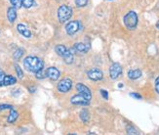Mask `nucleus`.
I'll use <instances>...</instances> for the list:
<instances>
[{
  "mask_svg": "<svg viewBox=\"0 0 159 135\" xmlns=\"http://www.w3.org/2000/svg\"><path fill=\"white\" fill-rule=\"evenodd\" d=\"M24 67L27 72L35 74L44 69V62L36 56H27L24 59Z\"/></svg>",
  "mask_w": 159,
  "mask_h": 135,
  "instance_id": "1",
  "label": "nucleus"
},
{
  "mask_svg": "<svg viewBox=\"0 0 159 135\" xmlns=\"http://www.w3.org/2000/svg\"><path fill=\"white\" fill-rule=\"evenodd\" d=\"M55 51H56V53L60 57H61V58L64 59L65 63L67 64V65H70V64L73 63V60H74L73 54H72L71 50L67 49L65 45H63V44L57 45L55 47Z\"/></svg>",
  "mask_w": 159,
  "mask_h": 135,
  "instance_id": "2",
  "label": "nucleus"
},
{
  "mask_svg": "<svg viewBox=\"0 0 159 135\" xmlns=\"http://www.w3.org/2000/svg\"><path fill=\"white\" fill-rule=\"evenodd\" d=\"M123 22L129 31H134L138 26V23H139V18H138L137 13L135 11L128 12L126 15L124 16Z\"/></svg>",
  "mask_w": 159,
  "mask_h": 135,
  "instance_id": "3",
  "label": "nucleus"
},
{
  "mask_svg": "<svg viewBox=\"0 0 159 135\" xmlns=\"http://www.w3.org/2000/svg\"><path fill=\"white\" fill-rule=\"evenodd\" d=\"M72 16V9L70 6L67 5H61L58 9V19L60 23L65 24L70 20Z\"/></svg>",
  "mask_w": 159,
  "mask_h": 135,
  "instance_id": "4",
  "label": "nucleus"
},
{
  "mask_svg": "<svg viewBox=\"0 0 159 135\" xmlns=\"http://www.w3.org/2000/svg\"><path fill=\"white\" fill-rule=\"evenodd\" d=\"M71 88H72V81L70 79H68V77H66V79L60 80L57 86L58 91H60L61 93H66V92H68Z\"/></svg>",
  "mask_w": 159,
  "mask_h": 135,
  "instance_id": "5",
  "label": "nucleus"
},
{
  "mask_svg": "<svg viewBox=\"0 0 159 135\" xmlns=\"http://www.w3.org/2000/svg\"><path fill=\"white\" fill-rule=\"evenodd\" d=\"M122 74V66L119 63H113L109 68V76L110 79L115 80L121 75Z\"/></svg>",
  "mask_w": 159,
  "mask_h": 135,
  "instance_id": "6",
  "label": "nucleus"
},
{
  "mask_svg": "<svg viewBox=\"0 0 159 135\" xmlns=\"http://www.w3.org/2000/svg\"><path fill=\"white\" fill-rule=\"evenodd\" d=\"M87 76L90 80H93V81H100L103 79V74L102 72L98 69V68H94L89 70L87 72Z\"/></svg>",
  "mask_w": 159,
  "mask_h": 135,
  "instance_id": "7",
  "label": "nucleus"
},
{
  "mask_svg": "<svg viewBox=\"0 0 159 135\" xmlns=\"http://www.w3.org/2000/svg\"><path fill=\"white\" fill-rule=\"evenodd\" d=\"M80 28V22L78 21H71L66 25V31L68 35H73L76 33Z\"/></svg>",
  "mask_w": 159,
  "mask_h": 135,
  "instance_id": "8",
  "label": "nucleus"
},
{
  "mask_svg": "<svg viewBox=\"0 0 159 135\" xmlns=\"http://www.w3.org/2000/svg\"><path fill=\"white\" fill-rule=\"evenodd\" d=\"M70 103L72 105H80V106H88L90 105V100H88L87 98L84 96H82L81 94H76L70 98Z\"/></svg>",
  "mask_w": 159,
  "mask_h": 135,
  "instance_id": "9",
  "label": "nucleus"
},
{
  "mask_svg": "<svg viewBox=\"0 0 159 135\" xmlns=\"http://www.w3.org/2000/svg\"><path fill=\"white\" fill-rule=\"evenodd\" d=\"M76 90L78 91V93L81 94L82 96H84L85 98H87L88 100L91 101L92 99V92L90 90L85 84L83 83H77L76 84Z\"/></svg>",
  "mask_w": 159,
  "mask_h": 135,
  "instance_id": "10",
  "label": "nucleus"
},
{
  "mask_svg": "<svg viewBox=\"0 0 159 135\" xmlns=\"http://www.w3.org/2000/svg\"><path fill=\"white\" fill-rule=\"evenodd\" d=\"M46 74H47V77L53 81H56L59 80V77L61 75L60 70L56 68V67H50L46 70Z\"/></svg>",
  "mask_w": 159,
  "mask_h": 135,
  "instance_id": "11",
  "label": "nucleus"
},
{
  "mask_svg": "<svg viewBox=\"0 0 159 135\" xmlns=\"http://www.w3.org/2000/svg\"><path fill=\"white\" fill-rule=\"evenodd\" d=\"M90 49V45L86 44V43H83V42H77L73 45V50L77 53H82V54H85L89 51Z\"/></svg>",
  "mask_w": 159,
  "mask_h": 135,
  "instance_id": "12",
  "label": "nucleus"
},
{
  "mask_svg": "<svg viewBox=\"0 0 159 135\" xmlns=\"http://www.w3.org/2000/svg\"><path fill=\"white\" fill-rule=\"evenodd\" d=\"M17 30L19 31L20 34H22L23 36H25V38H30L31 37V31L27 28L25 25L23 24H19L17 26Z\"/></svg>",
  "mask_w": 159,
  "mask_h": 135,
  "instance_id": "13",
  "label": "nucleus"
},
{
  "mask_svg": "<svg viewBox=\"0 0 159 135\" xmlns=\"http://www.w3.org/2000/svg\"><path fill=\"white\" fill-rule=\"evenodd\" d=\"M128 79L131 80H139L140 77L143 75V73L140 69H135V70H130L128 74Z\"/></svg>",
  "mask_w": 159,
  "mask_h": 135,
  "instance_id": "14",
  "label": "nucleus"
},
{
  "mask_svg": "<svg viewBox=\"0 0 159 135\" xmlns=\"http://www.w3.org/2000/svg\"><path fill=\"white\" fill-rule=\"evenodd\" d=\"M7 18H8L9 22L11 24H13L14 22L16 21L17 19V9L15 8V7H10V8H8V10H7Z\"/></svg>",
  "mask_w": 159,
  "mask_h": 135,
  "instance_id": "15",
  "label": "nucleus"
},
{
  "mask_svg": "<svg viewBox=\"0 0 159 135\" xmlns=\"http://www.w3.org/2000/svg\"><path fill=\"white\" fill-rule=\"evenodd\" d=\"M19 117V113L18 112L15 110V109H11L10 110V113H9V116H8V118H7V122H8L9 123H15L17 118Z\"/></svg>",
  "mask_w": 159,
  "mask_h": 135,
  "instance_id": "16",
  "label": "nucleus"
},
{
  "mask_svg": "<svg viewBox=\"0 0 159 135\" xmlns=\"http://www.w3.org/2000/svg\"><path fill=\"white\" fill-rule=\"evenodd\" d=\"M17 82V79L14 77L13 75H7L5 77V82H4V86H10V85H14Z\"/></svg>",
  "mask_w": 159,
  "mask_h": 135,
  "instance_id": "17",
  "label": "nucleus"
},
{
  "mask_svg": "<svg viewBox=\"0 0 159 135\" xmlns=\"http://www.w3.org/2000/svg\"><path fill=\"white\" fill-rule=\"evenodd\" d=\"M79 117L80 119L82 120L83 123H88L89 122V118H90V115H89V111L86 109H83L80 113H79Z\"/></svg>",
  "mask_w": 159,
  "mask_h": 135,
  "instance_id": "18",
  "label": "nucleus"
},
{
  "mask_svg": "<svg viewBox=\"0 0 159 135\" xmlns=\"http://www.w3.org/2000/svg\"><path fill=\"white\" fill-rule=\"evenodd\" d=\"M24 53H25V51L23 50L22 48H19V49H17V50L14 52V54H13V57H14V59H15L16 61H18V60H20V58L23 57V55H24Z\"/></svg>",
  "mask_w": 159,
  "mask_h": 135,
  "instance_id": "19",
  "label": "nucleus"
},
{
  "mask_svg": "<svg viewBox=\"0 0 159 135\" xmlns=\"http://www.w3.org/2000/svg\"><path fill=\"white\" fill-rule=\"evenodd\" d=\"M35 76H36L37 80H44V79H46V77H47L46 70L42 69V70H38L37 73H35Z\"/></svg>",
  "mask_w": 159,
  "mask_h": 135,
  "instance_id": "20",
  "label": "nucleus"
},
{
  "mask_svg": "<svg viewBox=\"0 0 159 135\" xmlns=\"http://www.w3.org/2000/svg\"><path fill=\"white\" fill-rule=\"evenodd\" d=\"M34 4H35V1H34V0H23V7L25 9L31 8Z\"/></svg>",
  "mask_w": 159,
  "mask_h": 135,
  "instance_id": "21",
  "label": "nucleus"
},
{
  "mask_svg": "<svg viewBox=\"0 0 159 135\" xmlns=\"http://www.w3.org/2000/svg\"><path fill=\"white\" fill-rule=\"evenodd\" d=\"M11 5L15 7L16 9H20L23 6V0H9Z\"/></svg>",
  "mask_w": 159,
  "mask_h": 135,
  "instance_id": "22",
  "label": "nucleus"
},
{
  "mask_svg": "<svg viewBox=\"0 0 159 135\" xmlns=\"http://www.w3.org/2000/svg\"><path fill=\"white\" fill-rule=\"evenodd\" d=\"M126 132H127V134H134V135L139 134V131H138L134 126L130 125V124H128L126 126Z\"/></svg>",
  "mask_w": 159,
  "mask_h": 135,
  "instance_id": "23",
  "label": "nucleus"
},
{
  "mask_svg": "<svg viewBox=\"0 0 159 135\" xmlns=\"http://www.w3.org/2000/svg\"><path fill=\"white\" fill-rule=\"evenodd\" d=\"M14 67H15L16 73H17V75H18L19 79H23V77H24V72L22 70V69H20V67L18 65V64H15Z\"/></svg>",
  "mask_w": 159,
  "mask_h": 135,
  "instance_id": "24",
  "label": "nucleus"
},
{
  "mask_svg": "<svg viewBox=\"0 0 159 135\" xmlns=\"http://www.w3.org/2000/svg\"><path fill=\"white\" fill-rule=\"evenodd\" d=\"M88 4V0H75V5L78 8H82V7H85Z\"/></svg>",
  "mask_w": 159,
  "mask_h": 135,
  "instance_id": "25",
  "label": "nucleus"
},
{
  "mask_svg": "<svg viewBox=\"0 0 159 135\" xmlns=\"http://www.w3.org/2000/svg\"><path fill=\"white\" fill-rule=\"evenodd\" d=\"M5 77H6V74L3 72L2 70H0V87L4 86V82H5Z\"/></svg>",
  "mask_w": 159,
  "mask_h": 135,
  "instance_id": "26",
  "label": "nucleus"
},
{
  "mask_svg": "<svg viewBox=\"0 0 159 135\" xmlns=\"http://www.w3.org/2000/svg\"><path fill=\"white\" fill-rule=\"evenodd\" d=\"M13 109V106L8 105V104H1L0 105V111H3V110H11Z\"/></svg>",
  "mask_w": 159,
  "mask_h": 135,
  "instance_id": "27",
  "label": "nucleus"
},
{
  "mask_svg": "<svg viewBox=\"0 0 159 135\" xmlns=\"http://www.w3.org/2000/svg\"><path fill=\"white\" fill-rule=\"evenodd\" d=\"M100 92H101L102 97L105 99V100H107V99H108V92L107 90H105V89H101Z\"/></svg>",
  "mask_w": 159,
  "mask_h": 135,
  "instance_id": "28",
  "label": "nucleus"
},
{
  "mask_svg": "<svg viewBox=\"0 0 159 135\" xmlns=\"http://www.w3.org/2000/svg\"><path fill=\"white\" fill-rule=\"evenodd\" d=\"M130 96L137 99V100H142V99H143L142 95L139 94V93H137V92H132V93H130Z\"/></svg>",
  "mask_w": 159,
  "mask_h": 135,
  "instance_id": "29",
  "label": "nucleus"
},
{
  "mask_svg": "<svg viewBox=\"0 0 159 135\" xmlns=\"http://www.w3.org/2000/svg\"><path fill=\"white\" fill-rule=\"evenodd\" d=\"M154 85H155L154 87H155V91H156V93H157V94H159V75L156 77Z\"/></svg>",
  "mask_w": 159,
  "mask_h": 135,
  "instance_id": "30",
  "label": "nucleus"
},
{
  "mask_svg": "<svg viewBox=\"0 0 159 135\" xmlns=\"http://www.w3.org/2000/svg\"><path fill=\"white\" fill-rule=\"evenodd\" d=\"M36 89L35 88H34V87H30V93H34V91H35Z\"/></svg>",
  "mask_w": 159,
  "mask_h": 135,
  "instance_id": "31",
  "label": "nucleus"
},
{
  "mask_svg": "<svg viewBox=\"0 0 159 135\" xmlns=\"http://www.w3.org/2000/svg\"><path fill=\"white\" fill-rule=\"evenodd\" d=\"M118 87H119V88H122V87H123V83H119V84H118Z\"/></svg>",
  "mask_w": 159,
  "mask_h": 135,
  "instance_id": "32",
  "label": "nucleus"
},
{
  "mask_svg": "<svg viewBox=\"0 0 159 135\" xmlns=\"http://www.w3.org/2000/svg\"><path fill=\"white\" fill-rule=\"evenodd\" d=\"M156 27L159 30V22H157V23H156Z\"/></svg>",
  "mask_w": 159,
  "mask_h": 135,
  "instance_id": "33",
  "label": "nucleus"
}]
</instances>
